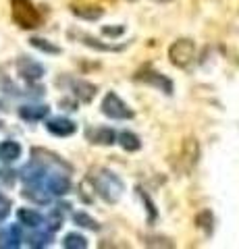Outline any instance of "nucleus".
Listing matches in <instances>:
<instances>
[{
  "label": "nucleus",
  "instance_id": "1a4fd4ad",
  "mask_svg": "<svg viewBox=\"0 0 239 249\" xmlns=\"http://www.w3.org/2000/svg\"><path fill=\"white\" fill-rule=\"evenodd\" d=\"M88 139L90 143H96V145H112L117 143V133L110 127H96L88 131Z\"/></svg>",
  "mask_w": 239,
  "mask_h": 249
},
{
  "label": "nucleus",
  "instance_id": "412c9836",
  "mask_svg": "<svg viewBox=\"0 0 239 249\" xmlns=\"http://www.w3.org/2000/svg\"><path fill=\"white\" fill-rule=\"evenodd\" d=\"M0 239H4V243H0L2 247H19L21 245V231H19V227H11L9 231H6V235L0 237Z\"/></svg>",
  "mask_w": 239,
  "mask_h": 249
},
{
  "label": "nucleus",
  "instance_id": "f3484780",
  "mask_svg": "<svg viewBox=\"0 0 239 249\" xmlns=\"http://www.w3.org/2000/svg\"><path fill=\"white\" fill-rule=\"evenodd\" d=\"M23 196H25L27 199H32V201H36V204H48L50 201V191H44V189H40V187H27L25 191H23Z\"/></svg>",
  "mask_w": 239,
  "mask_h": 249
},
{
  "label": "nucleus",
  "instance_id": "20e7f679",
  "mask_svg": "<svg viewBox=\"0 0 239 249\" xmlns=\"http://www.w3.org/2000/svg\"><path fill=\"white\" fill-rule=\"evenodd\" d=\"M102 114L109 116V119H114V121L133 119V110H131V108L123 102L114 91H109L104 96V100H102Z\"/></svg>",
  "mask_w": 239,
  "mask_h": 249
},
{
  "label": "nucleus",
  "instance_id": "b1692460",
  "mask_svg": "<svg viewBox=\"0 0 239 249\" xmlns=\"http://www.w3.org/2000/svg\"><path fill=\"white\" fill-rule=\"evenodd\" d=\"M185 156H187L185 160L189 162V166H194L198 162V142L196 139H187V142H185Z\"/></svg>",
  "mask_w": 239,
  "mask_h": 249
},
{
  "label": "nucleus",
  "instance_id": "aec40b11",
  "mask_svg": "<svg viewBox=\"0 0 239 249\" xmlns=\"http://www.w3.org/2000/svg\"><path fill=\"white\" fill-rule=\"evenodd\" d=\"M29 44H32L34 48L46 52V54H60L58 46H55V44L48 42V40H44V37H32V40H29Z\"/></svg>",
  "mask_w": 239,
  "mask_h": 249
},
{
  "label": "nucleus",
  "instance_id": "f03ea898",
  "mask_svg": "<svg viewBox=\"0 0 239 249\" xmlns=\"http://www.w3.org/2000/svg\"><path fill=\"white\" fill-rule=\"evenodd\" d=\"M13 19L23 29H36L42 23V15L32 4V0H13Z\"/></svg>",
  "mask_w": 239,
  "mask_h": 249
},
{
  "label": "nucleus",
  "instance_id": "4be33fe9",
  "mask_svg": "<svg viewBox=\"0 0 239 249\" xmlns=\"http://www.w3.org/2000/svg\"><path fill=\"white\" fill-rule=\"evenodd\" d=\"M212 220H214V218L210 214V210H204V212H200L196 216V224L206 232V235H210V232H212Z\"/></svg>",
  "mask_w": 239,
  "mask_h": 249
},
{
  "label": "nucleus",
  "instance_id": "c85d7f7f",
  "mask_svg": "<svg viewBox=\"0 0 239 249\" xmlns=\"http://www.w3.org/2000/svg\"><path fill=\"white\" fill-rule=\"evenodd\" d=\"M152 2H156V4H166V2H171V0H152Z\"/></svg>",
  "mask_w": 239,
  "mask_h": 249
},
{
  "label": "nucleus",
  "instance_id": "5701e85b",
  "mask_svg": "<svg viewBox=\"0 0 239 249\" xmlns=\"http://www.w3.org/2000/svg\"><path fill=\"white\" fill-rule=\"evenodd\" d=\"M137 193H140L142 201L146 204V210H148V220H150V222H154V220H156V206H154V201L150 199V196L142 189V187H137Z\"/></svg>",
  "mask_w": 239,
  "mask_h": 249
},
{
  "label": "nucleus",
  "instance_id": "0eeeda50",
  "mask_svg": "<svg viewBox=\"0 0 239 249\" xmlns=\"http://www.w3.org/2000/svg\"><path fill=\"white\" fill-rule=\"evenodd\" d=\"M69 37H75L77 42H81L83 46H88V48H92V50H98V52H119V50L125 48V46L102 44L98 37H92L90 34H83V31H69Z\"/></svg>",
  "mask_w": 239,
  "mask_h": 249
},
{
  "label": "nucleus",
  "instance_id": "f257e3e1",
  "mask_svg": "<svg viewBox=\"0 0 239 249\" xmlns=\"http://www.w3.org/2000/svg\"><path fill=\"white\" fill-rule=\"evenodd\" d=\"M88 181L92 183L96 193L106 201V204H117L123 196V191H125L123 181L109 168H94L90 173Z\"/></svg>",
  "mask_w": 239,
  "mask_h": 249
},
{
  "label": "nucleus",
  "instance_id": "9d476101",
  "mask_svg": "<svg viewBox=\"0 0 239 249\" xmlns=\"http://www.w3.org/2000/svg\"><path fill=\"white\" fill-rule=\"evenodd\" d=\"M71 89H73V93H75V98L81 100V102H86V104H90L92 100H94L96 91H98L94 83L83 81V79H73V81H71Z\"/></svg>",
  "mask_w": 239,
  "mask_h": 249
},
{
  "label": "nucleus",
  "instance_id": "dca6fc26",
  "mask_svg": "<svg viewBox=\"0 0 239 249\" xmlns=\"http://www.w3.org/2000/svg\"><path fill=\"white\" fill-rule=\"evenodd\" d=\"M71 11L79 19H88V21H96L102 17V13H104L100 6H71Z\"/></svg>",
  "mask_w": 239,
  "mask_h": 249
},
{
  "label": "nucleus",
  "instance_id": "39448f33",
  "mask_svg": "<svg viewBox=\"0 0 239 249\" xmlns=\"http://www.w3.org/2000/svg\"><path fill=\"white\" fill-rule=\"evenodd\" d=\"M17 71H19V75L23 77V79L29 81V83L40 81L44 77V67L37 60L29 58V56H21L17 60Z\"/></svg>",
  "mask_w": 239,
  "mask_h": 249
},
{
  "label": "nucleus",
  "instance_id": "7ed1b4c3",
  "mask_svg": "<svg viewBox=\"0 0 239 249\" xmlns=\"http://www.w3.org/2000/svg\"><path fill=\"white\" fill-rule=\"evenodd\" d=\"M168 58H171V65L177 69H187L196 58V44L194 40H187V37H181L171 44L168 48Z\"/></svg>",
  "mask_w": 239,
  "mask_h": 249
},
{
  "label": "nucleus",
  "instance_id": "423d86ee",
  "mask_svg": "<svg viewBox=\"0 0 239 249\" xmlns=\"http://www.w3.org/2000/svg\"><path fill=\"white\" fill-rule=\"evenodd\" d=\"M135 79L148 83V85H152V88H156V89H160V91H165L166 96H171V93H173V81L168 79V77H165L163 73H156V71H142V73H137Z\"/></svg>",
  "mask_w": 239,
  "mask_h": 249
},
{
  "label": "nucleus",
  "instance_id": "f8f14e48",
  "mask_svg": "<svg viewBox=\"0 0 239 249\" xmlns=\"http://www.w3.org/2000/svg\"><path fill=\"white\" fill-rule=\"evenodd\" d=\"M71 189V181L65 175H52L48 177V191L50 196H65Z\"/></svg>",
  "mask_w": 239,
  "mask_h": 249
},
{
  "label": "nucleus",
  "instance_id": "2eb2a0df",
  "mask_svg": "<svg viewBox=\"0 0 239 249\" xmlns=\"http://www.w3.org/2000/svg\"><path fill=\"white\" fill-rule=\"evenodd\" d=\"M19 156H21V145L17 142L9 139V142L0 143V160L2 162H15Z\"/></svg>",
  "mask_w": 239,
  "mask_h": 249
},
{
  "label": "nucleus",
  "instance_id": "4468645a",
  "mask_svg": "<svg viewBox=\"0 0 239 249\" xmlns=\"http://www.w3.org/2000/svg\"><path fill=\"white\" fill-rule=\"evenodd\" d=\"M117 142L121 143V147L125 152H137L142 147V139L137 137L133 131H121L119 137H117Z\"/></svg>",
  "mask_w": 239,
  "mask_h": 249
},
{
  "label": "nucleus",
  "instance_id": "a878e982",
  "mask_svg": "<svg viewBox=\"0 0 239 249\" xmlns=\"http://www.w3.org/2000/svg\"><path fill=\"white\" fill-rule=\"evenodd\" d=\"M50 235H34V237H29V245L32 247H46V245H50Z\"/></svg>",
  "mask_w": 239,
  "mask_h": 249
},
{
  "label": "nucleus",
  "instance_id": "6ab92c4d",
  "mask_svg": "<svg viewBox=\"0 0 239 249\" xmlns=\"http://www.w3.org/2000/svg\"><path fill=\"white\" fill-rule=\"evenodd\" d=\"M73 220H75V224H79V227H83V229L100 231V224H98L90 214H86V212H75V214H73Z\"/></svg>",
  "mask_w": 239,
  "mask_h": 249
},
{
  "label": "nucleus",
  "instance_id": "9b49d317",
  "mask_svg": "<svg viewBox=\"0 0 239 249\" xmlns=\"http://www.w3.org/2000/svg\"><path fill=\"white\" fill-rule=\"evenodd\" d=\"M48 112H50L48 106H36V104H32V106H21L19 108V116H21L23 121H29V123H36V121L46 119Z\"/></svg>",
  "mask_w": 239,
  "mask_h": 249
},
{
  "label": "nucleus",
  "instance_id": "cd10ccee",
  "mask_svg": "<svg viewBox=\"0 0 239 249\" xmlns=\"http://www.w3.org/2000/svg\"><path fill=\"white\" fill-rule=\"evenodd\" d=\"M9 199H4V197H0V220H2V218L9 214Z\"/></svg>",
  "mask_w": 239,
  "mask_h": 249
},
{
  "label": "nucleus",
  "instance_id": "a211bd4d",
  "mask_svg": "<svg viewBox=\"0 0 239 249\" xmlns=\"http://www.w3.org/2000/svg\"><path fill=\"white\" fill-rule=\"evenodd\" d=\"M63 245L67 249H86L88 239L83 235H79V232H69V235L65 237V241H63Z\"/></svg>",
  "mask_w": 239,
  "mask_h": 249
},
{
  "label": "nucleus",
  "instance_id": "ddd939ff",
  "mask_svg": "<svg viewBox=\"0 0 239 249\" xmlns=\"http://www.w3.org/2000/svg\"><path fill=\"white\" fill-rule=\"evenodd\" d=\"M17 218H19L21 224H25L29 229H37V227H42V222H44V216L40 212H36V210H29V208H21L17 212Z\"/></svg>",
  "mask_w": 239,
  "mask_h": 249
},
{
  "label": "nucleus",
  "instance_id": "7c9ffc66",
  "mask_svg": "<svg viewBox=\"0 0 239 249\" xmlns=\"http://www.w3.org/2000/svg\"><path fill=\"white\" fill-rule=\"evenodd\" d=\"M0 127H2V121H0Z\"/></svg>",
  "mask_w": 239,
  "mask_h": 249
},
{
  "label": "nucleus",
  "instance_id": "393cba45",
  "mask_svg": "<svg viewBox=\"0 0 239 249\" xmlns=\"http://www.w3.org/2000/svg\"><path fill=\"white\" fill-rule=\"evenodd\" d=\"M144 245L146 247H175V243H171L168 239H158V237H146L144 239Z\"/></svg>",
  "mask_w": 239,
  "mask_h": 249
},
{
  "label": "nucleus",
  "instance_id": "6e6552de",
  "mask_svg": "<svg viewBox=\"0 0 239 249\" xmlns=\"http://www.w3.org/2000/svg\"><path fill=\"white\" fill-rule=\"evenodd\" d=\"M46 129L56 137H69L77 131V124L73 121L65 119V116H56V119H50L48 123H46Z\"/></svg>",
  "mask_w": 239,
  "mask_h": 249
},
{
  "label": "nucleus",
  "instance_id": "bb28decb",
  "mask_svg": "<svg viewBox=\"0 0 239 249\" xmlns=\"http://www.w3.org/2000/svg\"><path fill=\"white\" fill-rule=\"evenodd\" d=\"M123 31H125V27H123V25H119V27H102V36L119 37V36H123Z\"/></svg>",
  "mask_w": 239,
  "mask_h": 249
},
{
  "label": "nucleus",
  "instance_id": "c756f323",
  "mask_svg": "<svg viewBox=\"0 0 239 249\" xmlns=\"http://www.w3.org/2000/svg\"><path fill=\"white\" fill-rule=\"evenodd\" d=\"M127 2H137V0H127Z\"/></svg>",
  "mask_w": 239,
  "mask_h": 249
}]
</instances>
